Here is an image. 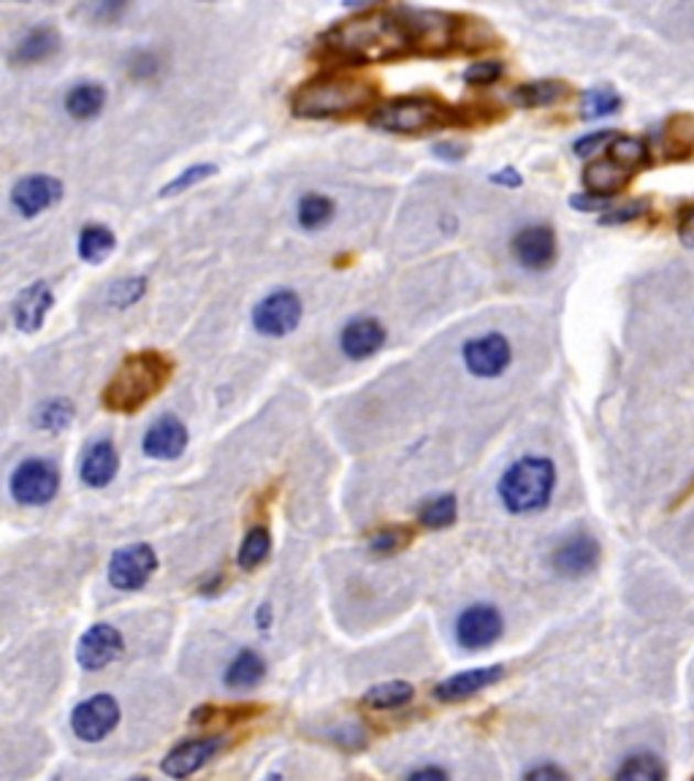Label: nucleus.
Listing matches in <instances>:
<instances>
[{
	"instance_id": "nucleus-9",
	"label": "nucleus",
	"mask_w": 694,
	"mask_h": 781,
	"mask_svg": "<svg viewBox=\"0 0 694 781\" xmlns=\"http://www.w3.org/2000/svg\"><path fill=\"white\" fill-rule=\"evenodd\" d=\"M158 556L152 545L133 543L126 549L115 551L109 562V584L120 592H137L155 573Z\"/></svg>"
},
{
	"instance_id": "nucleus-45",
	"label": "nucleus",
	"mask_w": 694,
	"mask_h": 781,
	"mask_svg": "<svg viewBox=\"0 0 694 781\" xmlns=\"http://www.w3.org/2000/svg\"><path fill=\"white\" fill-rule=\"evenodd\" d=\"M610 204V198H599V196H586V193H581V196L570 198V207L575 209H584V213H592V209H605Z\"/></svg>"
},
{
	"instance_id": "nucleus-36",
	"label": "nucleus",
	"mask_w": 694,
	"mask_h": 781,
	"mask_svg": "<svg viewBox=\"0 0 694 781\" xmlns=\"http://www.w3.org/2000/svg\"><path fill=\"white\" fill-rule=\"evenodd\" d=\"M144 291H147V280L144 278L117 280V283L109 288V304H111V307H117V310L131 307V304H137L139 299L144 296Z\"/></svg>"
},
{
	"instance_id": "nucleus-23",
	"label": "nucleus",
	"mask_w": 694,
	"mask_h": 781,
	"mask_svg": "<svg viewBox=\"0 0 694 781\" xmlns=\"http://www.w3.org/2000/svg\"><path fill=\"white\" fill-rule=\"evenodd\" d=\"M263 675H267V662H263V657L252 649H242L234 657L231 665H228L223 681H226L228 690H252V686L261 684Z\"/></svg>"
},
{
	"instance_id": "nucleus-37",
	"label": "nucleus",
	"mask_w": 694,
	"mask_h": 781,
	"mask_svg": "<svg viewBox=\"0 0 694 781\" xmlns=\"http://www.w3.org/2000/svg\"><path fill=\"white\" fill-rule=\"evenodd\" d=\"M610 161H616L621 169H627L629 172V169L640 166V163L646 161V147L640 139L619 137L614 142V147H610Z\"/></svg>"
},
{
	"instance_id": "nucleus-34",
	"label": "nucleus",
	"mask_w": 694,
	"mask_h": 781,
	"mask_svg": "<svg viewBox=\"0 0 694 781\" xmlns=\"http://www.w3.org/2000/svg\"><path fill=\"white\" fill-rule=\"evenodd\" d=\"M564 93H567V87H564L562 82H532V85L519 87L516 101L527 109L549 107V104H556Z\"/></svg>"
},
{
	"instance_id": "nucleus-40",
	"label": "nucleus",
	"mask_w": 694,
	"mask_h": 781,
	"mask_svg": "<svg viewBox=\"0 0 694 781\" xmlns=\"http://www.w3.org/2000/svg\"><path fill=\"white\" fill-rule=\"evenodd\" d=\"M217 169L212 166V163H198V166H191V169H185V172L180 174V177H174L172 182H169L166 187L161 191V196H172V193H182V191H187L191 185H196V182H202V180H207L215 174Z\"/></svg>"
},
{
	"instance_id": "nucleus-18",
	"label": "nucleus",
	"mask_w": 694,
	"mask_h": 781,
	"mask_svg": "<svg viewBox=\"0 0 694 781\" xmlns=\"http://www.w3.org/2000/svg\"><path fill=\"white\" fill-rule=\"evenodd\" d=\"M513 252L519 258L523 269L532 272H543L554 263L556 258V234L549 226H527L523 231L516 234Z\"/></svg>"
},
{
	"instance_id": "nucleus-42",
	"label": "nucleus",
	"mask_w": 694,
	"mask_h": 781,
	"mask_svg": "<svg viewBox=\"0 0 694 781\" xmlns=\"http://www.w3.org/2000/svg\"><path fill=\"white\" fill-rule=\"evenodd\" d=\"M646 209H649V204L646 202H632V204H625V207L614 209V213L603 215L599 217V223H603V226H619V223H629L635 220V217L646 215Z\"/></svg>"
},
{
	"instance_id": "nucleus-32",
	"label": "nucleus",
	"mask_w": 694,
	"mask_h": 781,
	"mask_svg": "<svg viewBox=\"0 0 694 781\" xmlns=\"http://www.w3.org/2000/svg\"><path fill=\"white\" fill-rule=\"evenodd\" d=\"M619 107L621 98L614 87H592V90L584 93V101H581V117L584 120H599V117L614 115Z\"/></svg>"
},
{
	"instance_id": "nucleus-28",
	"label": "nucleus",
	"mask_w": 694,
	"mask_h": 781,
	"mask_svg": "<svg viewBox=\"0 0 694 781\" xmlns=\"http://www.w3.org/2000/svg\"><path fill=\"white\" fill-rule=\"evenodd\" d=\"M614 781H668V771H664L660 757L643 751V755L627 757Z\"/></svg>"
},
{
	"instance_id": "nucleus-8",
	"label": "nucleus",
	"mask_w": 694,
	"mask_h": 781,
	"mask_svg": "<svg viewBox=\"0 0 694 781\" xmlns=\"http://www.w3.org/2000/svg\"><path fill=\"white\" fill-rule=\"evenodd\" d=\"M302 299L293 291H274L269 293L263 302H258V307L252 310V326L267 337H285L302 321Z\"/></svg>"
},
{
	"instance_id": "nucleus-19",
	"label": "nucleus",
	"mask_w": 694,
	"mask_h": 781,
	"mask_svg": "<svg viewBox=\"0 0 694 781\" xmlns=\"http://www.w3.org/2000/svg\"><path fill=\"white\" fill-rule=\"evenodd\" d=\"M141 448L150 459H161V462H172L180 459L187 448V429L180 419L174 415H163L155 424L147 429L144 440H141Z\"/></svg>"
},
{
	"instance_id": "nucleus-1",
	"label": "nucleus",
	"mask_w": 694,
	"mask_h": 781,
	"mask_svg": "<svg viewBox=\"0 0 694 781\" xmlns=\"http://www.w3.org/2000/svg\"><path fill=\"white\" fill-rule=\"evenodd\" d=\"M326 46L345 61L378 63L402 55L410 46V39L399 17L369 11V14H358L334 25L326 33Z\"/></svg>"
},
{
	"instance_id": "nucleus-2",
	"label": "nucleus",
	"mask_w": 694,
	"mask_h": 781,
	"mask_svg": "<svg viewBox=\"0 0 694 781\" xmlns=\"http://www.w3.org/2000/svg\"><path fill=\"white\" fill-rule=\"evenodd\" d=\"M174 375V361L161 350H139L117 367L104 389V408L117 415L139 413L169 386Z\"/></svg>"
},
{
	"instance_id": "nucleus-25",
	"label": "nucleus",
	"mask_w": 694,
	"mask_h": 781,
	"mask_svg": "<svg viewBox=\"0 0 694 781\" xmlns=\"http://www.w3.org/2000/svg\"><path fill=\"white\" fill-rule=\"evenodd\" d=\"M57 46H61V39H57V33L52 31V28H35V31L28 33V36L17 44V50L11 52V61L22 63V66L50 61L57 52Z\"/></svg>"
},
{
	"instance_id": "nucleus-35",
	"label": "nucleus",
	"mask_w": 694,
	"mask_h": 781,
	"mask_svg": "<svg viewBox=\"0 0 694 781\" xmlns=\"http://www.w3.org/2000/svg\"><path fill=\"white\" fill-rule=\"evenodd\" d=\"M74 421V404L68 399H52L35 413V426L46 432H63Z\"/></svg>"
},
{
	"instance_id": "nucleus-12",
	"label": "nucleus",
	"mask_w": 694,
	"mask_h": 781,
	"mask_svg": "<svg viewBox=\"0 0 694 781\" xmlns=\"http://www.w3.org/2000/svg\"><path fill=\"white\" fill-rule=\"evenodd\" d=\"M399 22L408 31L410 44L423 46V50H443L453 41V22L443 11L429 9H402Z\"/></svg>"
},
{
	"instance_id": "nucleus-3",
	"label": "nucleus",
	"mask_w": 694,
	"mask_h": 781,
	"mask_svg": "<svg viewBox=\"0 0 694 781\" xmlns=\"http://www.w3.org/2000/svg\"><path fill=\"white\" fill-rule=\"evenodd\" d=\"M556 486V467L545 456H521L499 478L497 495L502 508L513 516L540 513L549 508Z\"/></svg>"
},
{
	"instance_id": "nucleus-46",
	"label": "nucleus",
	"mask_w": 694,
	"mask_h": 781,
	"mask_svg": "<svg viewBox=\"0 0 694 781\" xmlns=\"http://www.w3.org/2000/svg\"><path fill=\"white\" fill-rule=\"evenodd\" d=\"M408 781H451L448 771L440 766H423L408 777Z\"/></svg>"
},
{
	"instance_id": "nucleus-41",
	"label": "nucleus",
	"mask_w": 694,
	"mask_h": 781,
	"mask_svg": "<svg viewBox=\"0 0 694 781\" xmlns=\"http://www.w3.org/2000/svg\"><path fill=\"white\" fill-rule=\"evenodd\" d=\"M499 76H502V63L488 61V63H475V66H469L467 72H464V82H467V85L486 87V85H494Z\"/></svg>"
},
{
	"instance_id": "nucleus-21",
	"label": "nucleus",
	"mask_w": 694,
	"mask_h": 781,
	"mask_svg": "<svg viewBox=\"0 0 694 781\" xmlns=\"http://www.w3.org/2000/svg\"><path fill=\"white\" fill-rule=\"evenodd\" d=\"M382 343H386V328L375 318L350 321L343 328V337H339L343 354L353 361H364V358L375 356L382 348Z\"/></svg>"
},
{
	"instance_id": "nucleus-24",
	"label": "nucleus",
	"mask_w": 694,
	"mask_h": 781,
	"mask_svg": "<svg viewBox=\"0 0 694 781\" xmlns=\"http://www.w3.org/2000/svg\"><path fill=\"white\" fill-rule=\"evenodd\" d=\"M413 697H415V686L410 684V681L397 679V681H382V684L369 686V690L364 692L361 703L372 711H393V708L408 706Z\"/></svg>"
},
{
	"instance_id": "nucleus-11",
	"label": "nucleus",
	"mask_w": 694,
	"mask_h": 781,
	"mask_svg": "<svg viewBox=\"0 0 694 781\" xmlns=\"http://www.w3.org/2000/svg\"><path fill=\"white\" fill-rule=\"evenodd\" d=\"M462 356L475 378H499V375L510 367L513 350H510V343L502 337V334L491 332V334H484V337H475L469 339V343H464Z\"/></svg>"
},
{
	"instance_id": "nucleus-49",
	"label": "nucleus",
	"mask_w": 694,
	"mask_h": 781,
	"mask_svg": "<svg viewBox=\"0 0 694 781\" xmlns=\"http://www.w3.org/2000/svg\"><path fill=\"white\" fill-rule=\"evenodd\" d=\"M133 76H152L155 74V57L152 55H139V61L131 66Z\"/></svg>"
},
{
	"instance_id": "nucleus-47",
	"label": "nucleus",
	"mask_w": 694,
	"mask_h": 781,
	"mask_svg": "<svg viewBox=\"0 0 694 781\" xmlns=\"http://www.w3.org/2000/svg\"><path fill=\"white\" fill-rule=\"evenodd\" d=\"M464 152H467V150H464V147L456 144V142H443V144L434 147V155L443 158V161H462Z\"/></svg>"
},
{
	"instance_id": "nucleus-10",
	"label": "nucleus",
	"mask_w": 694,
	"mask_h": 781,
	"mask_svg": "<svg viewBox=\"0 0 694 781\" xmlns=\"http://www.w3.org/2000/svg\"><path fill=\"white\" fill-rule=\"evenodd\" d=\"M120 725V703L111 695H96L90 701L79 703L71 714V727L76 738L87 744H98Z\"/></svg>"
},
{
	"instance_id": "nucleus-4",
	"label": "nucleus",
	"mask_w": 694,
	"mask_h": 781,
	"mask_svg": "<svg viewBox=\"0 0 694 781\" xmlns=\"http://www.w3.org/2000/svg\"><path fill=\"white\" fill-rule=\"evenodd\" d=\"M372 87L350 76L326 74L296 90L291 107L299 117H334L361 109L372 101Z\"/></svg>"
},
{
	"instance_id": "nucleus-22",
	"label": "nucleus",
	"mask_w": 694,
	"mask_h": 781,
	"mask_svg": "<svg viewBox=\"0 0 694 781\" xmlns=\"http://www.w3.org/2000/svg\"><path fill=\"white\" fill-rule=\"evenodd\" d=\"M117 469H120V456H117L115 443L111 440H96L87 448L85 462H82V480L90 489H104L115 480Z\"/></svg>"
},
{
	"instance_id": "nucleus-14",
	"label": "nucleus",
	"mask_w": 694,
	"mask_h": 781,
	"mask_svg": "<svg viewBox=\"0 0 694 781\" xmlns=\"http://www.w3.org/2000/svg\"><path fill=\"white\" fill-rule=\"evenodd\" d=\"M502 679H505V665L469 668V671L453 673L448 679L440 681V684L434 686V697H437L440 703H464Z\"/></svg>"
},
{
	"instance_id": "nucleus-30",
	"label": "nucleus",
	"mask_w": 694,
	"mask_h": 781,
	"mask_svg": "<svg viewBox=\"0 0 694 781\" xmlns=\"http://www.w3.org/2000/svg\"><path fill=\"white\" fill-rule=\"evenodd\" d=\"M269 551H272V534H269L267 527H252V530L245 534L242 545H239V567L256 570L261 562H267Z\"/></svg>"
},
{
	"instance_id": "nucleus-48",
	"label": "nucleus",
	"mask_w": 694,
	"mask_h": 781,
	"mask_svg": "<svg viewBox=\"0 0 694 781\" xmlns=\"http://www.w3.org/2000/svg\"><path fill=\"white\" fill-rule=\"evenodd\" d=\"M679 237H681V242L686 245V248H692V250H694V207H692L690 213H686L684 217H681Z\"/></svg>"
},
{
	"instance_id": "nucleus-27",
	"label": "nucleus",
	"mask_w": 694,
	"mask_h": 781,
	"mask_svg": "<svg viewBox=\"0 0 694 781\" xmlns=\"http://www.w3.org/2000/svg\"><path fill=\"white\" fill-rule=\"evenodd\" d=\"M104 104H106V90L98 85V82L76 85L66 96V109L74 120H93V117L101 115Z\"/></svg>"
},
{
	"instance_id": "nucleus-52",
	"label": "nucleus",
	"mask_w": 694,
	"mask_h": 781,
	"mask_svg": "<svg viewBox=\"0 0 694 781\" xmlns=\"http://www.w3.org/2000/svg\"><path fill=\"white\" fill-rule=\"evenodd\" d=\"M131 781H150V779H144V777H137V779H131Z\"/></svg>"
},
{
	"instance_id": "nucleus-43",
	"label": "nucleus",
	"mask_w": 694,
	"mask_h": 781,
	"mask_svg": "<svg viewBox=\"0 0 694 781\" xmlns=\"http://www.w3.org/2000/svg\"><path fill=\"white\" fill-rule=\"evenodd\" d=\"M614 139V131H597V133H589V137H584V139H578L575 142V155H581V158H589L594 155V152L599 150L605 142H610Z\"/></svg>"
},
{
	"instance_id": "nucleus-33",
	"label": "nucleus",
	"mask_w": 694,
	"mask_h": 781,
	"mask_svg": "<svg viewBox=\"0 0 694 781\" xmlns=\"http://www.w3.org/2000/svg\"><path fill=\"white\" fill-rule=\"evenodd\" d=\"M334 215V202L328 196H321V193H310L299 202V223L307 231H317V228L326 226Z\"/></svg>"
},
{
	"instance_id": "nucleus-6",
	"label": "nucleus",
	"mask_w": 694,
	"mask_h": 781,
	"mask_svg": "<svg viewBox=\"0 0 694 781\" xmlns=\"http://www.w3.org/2000/svg\"><path fill=\"white\" fill-rule=\"evenodd\" d=\"M9 489L11 497L20 505L39 508V505H46L55 499L57 489H61V475H57V469L52 467L50 462L28 459L14 469Z\"/></svg>"
},
{
	"instance_id": "nucleus-17",
	"label": "nucleus",
	"mask_w": 694,
	"mask_h": 781,
	"mask_svg": "<svg viewBox=\"0 0 694 781\" xmlns=\"http://www.w3.org/2000/svg\"><path fill=\"white\" fill-rule=\"evenodd\" d=\"M551 562L562 578H584L599 565V543L592 534H575L559 545Z\"/></svg>"
},
{
	"instance_id": "nucleus-16",
	"label": "nucleus",
	"mask_w": 694,
	"mask_h": 781,
	"mask_svg": "<svg viewBox=\"0 0 694 781\" xmlns=\"http://www.w3.org/2000/svg\"><path fill=\"white\" fill-rule=\"evenodd\" d=\"M223 749V738L207 736V738H191L174 746L163 760V773L172 779H187L196 771H202L204 766Z\"/></svg>"
},
{
	"instance_id": "nucleus-38",
	"label": "nucleus",
	"mask_w": 694,
	"mask_h": 781,
	"mask_svg": "<svg viewBox=\"0 0 694 781\" xmlns=\"http://www.w3.org/2000/svg\"><path fill=\"white\" fill-rule=\"evenodd\" d=\"M694 147V117H675L668 126V150L686 155Z\"/></svg>"
},
{
	"instance_id": "nucleus-15",
	"label": "nucleus",
	"mask_w": 694,
	"mask_h": 781,
	"mask_svg": "<svg viewBox=\"0 0 694 781\" xmlns=\"http://www.w3.org/2000/svg\"><path fill=\"white\" fill-rule=\"evenodd\" d=\"M63 198V182L50 177V174H31V177L20 180L11 191V204L17 207V213L25 217H35L44 209L55 207Z\"/></svg>"
},
{
	"instance_id": "nucleus-44",
	"label": "nucleus",
	"mask_w": 694,
	"mask_h": 781,
	"mask_svg": "<svg viewBox=\"0 0 694 781\" xmlns=\"http://www.w3.org/2000/svg\"><path fill=\"white\" fill-rule=\"evenodd\" d=\"M523 781H573V779H570L559 766H538L534 771L527 773V779Z\"/></svg>"
},
{
	"instance_id": "nucleus-5",
	"label": "nucleus",
	"mask_w": 694,
	"mask_h": 781,
	"mask_svg": "<svg viewBox=\"0 0 694 781\" xmlns=\"http://www.w3.org/2000/svg\"><path fill=\"white\" fill-rule=\"evenodd\" d=\"M445 120H448V109L434 104L432 98L410 96L375 109L369 126L386 133H423L440 128Z\"/></svg>"
},
{
	"instance_id": "nucleus-51",
	"label": "nucleus",
	"mask_w": 694,
	"mask_h": 781,
	"mask_svg": "<svg viewBox=\"0 0 694 781\" xmlns=\"http://www.w3.org/2000/svg\"><path fill=\"white\" fill-rule=\"evenodd\" d=\"M256 621L261 630H269V627H272V605H261L256 614Z\"/></svg>"
},
{
	"instance_id": "nucleus-31",
	"label": "nucleus",
	"mask_w": 694,
	"mask_h": 781,
	"mask_svg": "<svg viewBox=\"0 0 694 781\" xmlns=\"http://www.w3.org/2000/svg\"><path fill=\"white\" fill-rule=\"evenodd\" d=\"M115 250V234L106 226H87L79 234V256L87 263H101Z\"/></svg>"
},
{
	"instance_id": "nucleus-13",
	"label": "nucleus",
	"mask_w": 694,
	"mask_h": 781,
	"mask_svg": "<svg viewBox=\"0 0 694 781\" xmlns=\"http://www.w3.org/2000/svg\"><path fill=\"white\" fill-rule=\"evenodd\" d=\"M126 643H122L120 630H115L111 625H93L85 636L79 638L76 646V662L85 671H104L106 665L117 660L122 654Z\"/></svg>"
},
{
	"instance_id": "nucleus-26",
	"label": "nucleus",
	"mask_w": 694,
	"mask_h": 781,
	"mask_svg": "<svg viewBox=\"0 0 694 781\" xmlns=\"http://www.w3.org/2000/svg\"><path fill=\"white\" fill-rule=\"evenodd\" d=\"M627 177H629L627 169H621L619 163L610 161V158H605V161L592 163V166L586 169L584 182H586V187L592 191V196L610 198L614 193H619L621 187H625Z\"/></svg>"
},
{
	"instance_id": "nucleus-20",
	"label": "nucleus",
	"mask_w": 694,
	"mask_h": 781,
	"mask_svg": "<svg viewBox=\"0 0 694 781\" xmlns=\"http://www.w3.org/2000/svg\"><path fill=\"white\" fill-rule=\"evenodd\" d=\"M52 304H55V296H52V288L46 283H33L28 285L25 291L17 296L14 302V323L20 332H39L44 326L46 315H50Z\"/></svg>"
},
{
	"instance_id": "nucleus-7",
	"label": "nucleus",
	"mask_w": 694,
	"mask_h": 781,
	"mask_svg": "<svg viewBox=\"0 0 694 781\" xmlns=\"http://www.w3.org/2000/svg\"><path fill=\"white\" fill-rule=\"evenodd\" d=\"M505 632L502 614L494 605L478 603L462 610L456 619V643L464 651H484L491 649Z\"/></svg>"
},
{
	"instance_id": "nucleus-39",
	"label": "nucleus",
	"mask_w": 694,
	"mask_h": 781,
	"mask_svg": "<svg viewBox=\"0 0 694 781\" xmlns=\"http://www.w3.org/2000/svg\"><path fill=\"white\" fill-rule=\"evenodd\" d=\"M410 532L408 530H399V527H388V530H380L378 534H372V540H369V551L378 556H388V554H397V551H402L404 545H408Z\"/></svg>"
},
{
	"instance_id": "nucleus-29",
	"label": "nucleus",
	"mask_w": 694,
	"mask_h": 781,
	"mask_svg": "<svg viewBox=\"0 0 694 781\" xmlns=\"http://www.w3.org/2000/svg\"><path fill=\"white\" fill-rule=\"evenodd\" d=\"M458 516V505L453 495H440L434 499H429L421 510H418V524L426 527V530H445L456 521Z\"/></svg>"
},
{
	"instance_id": "nucleus-50",
	"label": "nucleus",
	"mask_w": 694,
	"mask_h": 781,
	"mask_svg": "<svg viewBox=\"0 0 694 781\" xmlns=\"http://www.w3.org/2000/svg\"><path fill=\"white\" fill-rule=\"evenodd\" d=\"M494 182H497V185H513V187H519V185H521V177H519V172H516V169H505V172H499L497 177H494Z\"/></svg>"
}]
</instances>
